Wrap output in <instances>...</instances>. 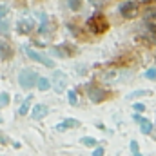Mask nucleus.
Instances as JSON below:
<instances>
[{
    "instance_id": "nucleus-1",
    "label": "nucleus",
    "mask_w": 156,
    "mask_h": 156,
    "mask_svg": "<svg viewBox=\"0 0 156 156\" xmlns=\"http://www.w3.org/2000/svg\"><path fill=\"white\" fill-rule=\"evenodd\" d=\"M87 27H89L94 35H102V33L107 31L109 24H107V20H105L104 15H93V16L87 20Z\"/></svg>"
},
{
    "instance_id": "nucleus-2",
    "label": "nucleus",
    "mask_w": 156,
    "mask_h": 156,
    "mask_svg": "<svg viewBox=\"0 0 156 156\" xmlns=\"http://www.w3.org/2000/svg\"><path fill=\"white\" fill-rule=\"evenodd\" d=\"M37 80H38V75H37V71H33V69H22L20 71V75H18V83H20V87H24V89H31L35 83H37Z\"/></svg>"
},
{
    "instance_id": "nucleus-3",
    "label": "nucleus",
    "mask_w": 156,
    "mask_h": 156,
    "mask_svg": "<svg viewBox=\"0 0 156 156\" xmlns=\"http://www.w3.org/2000/svg\"><path fill=\"white\" fill-rule=\"evenodd\" d=\"M26 49V53H27V56L31 58V60H35V62H38L42 66H45V67H56L55 66V60H51L49 56H45L44 53H38V51H35V49H31V47H24Z\"/></svg>"
},
{
    "instance_id": "nucleus-4",
    "label": "nucleus",
    "mask_w": 156,
    "mask_h": 156,
    "mask_svg": "<svg viewBox=\"0 0 156 156\" xmlns=\"http://www.w3.org/2000/svg\"><path fill=\"white\" fill-rule=\"evenodd\" d=\"M66 85H67V76L62 71H55L53 78H51V87H55L56 93H64Z\"/></svg>"
},
{
    "instance_id": "nucleus-5",
    "label": "nucleus",
    "mask_w": 156,
    "mask_h": 156,
    "mask_svg": "<svg viewBox=\"0 0 156 156\" xmlns=\"http://www.w3.org/2000/svg\"><path fill=\"white\" fill-rule=\"evenodd\" d=\"M118 11H120V15H122L123 18H133V16L136 15V11H138V4L133 2V0H127V2H123V4H120Z\"/></svg>"
},
{
    "instance_id": "nucleus-6",
    "label": "nucleus",
    "mask_w": 156,
    "mask_h": 156,
    "mask_svg": "<svg viewBox=\"0 0 156 156\" xmlns=\"http://www.w3.org/2000/svg\"><path fill=\"white\" fill-rule=\"evenodd\" d=\"M89 100L93 102V104H100V102H104L105 98H107V93L102 89V87H96V85H93V87H89Z\"/></svg>"
},
{
    "instance_id": "nucleus-7",
    "label": "nucleus",
    "mask_w": 156,
    "mask_h": 156,
    "mask_svg": "<svg viewBox=\"0 0 156 156\" xmlns=\"http://www.w3.org/2000/svg\"><path fill=\"white\" fill-rule=\"evenodd\" d=\"M144 22L151 31H156V7H147L144 13Z\"/></svg>"
},
{
    "instance_id": "nucleus-8",
    "label": "nucleus",
    "mask_w": 156,
    "mask_h": 156,
    "mask_svg": "<svg viewBox=\"0 0 156 156\" xmlns=\"http://www.w3.org/2000/svg\"><path fill=\"white\" fill-rule=\"evenodd\" d=\"M16 29H18L20 35H27V33H31V31L35 29V22H33L31 18H22V20H18Z\"/></svg>"
},
{
    "instance_id": "nucleus-9",
    "label": "nucleus",
    "mask_w": 156,
    "mask_h": 156,
    "mask_svg": "<svg viewBox=\"0 0 156 156\" xmlns=\"http://www.w3.org/2000/svg\"><path fill=\"white\" fill-rule=\"evenodd\" d=\"M31 111V116L33 120H42V118L47 116V113H49V107L45 105V104H37L33 109H29Z\"/></svg>"
},
{
    "instance_id": "nucleus-10",
    "label": "nucleus",
    "mask_w": 156,
    "mask_h": 156,
    "mask_svg": "<svg viewBox=\"0 0 156 156\" xmlns=\"http://www.w3.org/2000/svg\"><path fill=\"white\" fill-rule=\"evenodd\" d=\"M13 56V49H11V45L5 42V40L0 38V58L2 60H7V58H11Z\"/></svg>"
},
{
    "instance_id": "nucleus-11",
    "label": "nucleus",
    "mask_w": 156,
    "mask_h": 156,
    "mask_svg": "<svg viewBox=\"0 0 156 156\" xmlns=\"http://www.w3.org/2000/svg\"><path fill=\"white\" fill-rule=\"evenodd\" d=\"M76 125H80L78 120H75V118H67V120H64L62 123L56 125V131H66V129H69V127H76Z\"/></svg>"
},
{
    "instance_id": "nucleus-12",
    "label": "nucleus",
    "mask_w": 156,
    "mask_h": 156,
    "mask_svg": "<svg viewBox=\"0 0 156 156\" xmlns=\"http://www.w3.org/2000/svg\"><path fill=\"white\" fill-rule=\"evenodd\" d=\"M138 96H153V91H149V89H138V91L129 93V94L125 96V100H134V98H138Z\"/></svg>"
},
{
    "instance_id": "nucleus-13",
    "label": "nucleus",
    "mask_w": 156,
    "mask_h": 156,
    "mask_svg": "<svg viewBox=\"0 0 156 156\" xmlns=\"http://www.w3.org/2000/svg\"><path fill=\"white\" fill-rule=\"evenodd\" d=\"M31 100H33V96H27V98L20 104V107H18V115H20V116H24V115L29 113V109H31Z\"/></svg>"
},
{
    "instance_id": "nucleus-14",
    "label": "nucleus",
    "mask_w": 156,
    "mask_h": 156,
    "mask_svg": "<svg viewBox=\"0 0 156 156\" xmlns=\"http://www.w3.org/2000/svg\"><path fill=\"white\" fill-rule=\"evenodd\" d=\"M53 53H55L56 56H60V58H67V56L73 55V53H69V47H67V45H58V47L53 49Z\"/></svg>"
},
{
    "instance_id": "nucleus-15",
    "label": "nucleus",
    "mask_w": 156,
    "mask_h": 156,
    "mask_svg": "<svg viewBox=\"0 0 156 156\" xmlns=\"http://www.w3.org/2000/svg\"><path fill=\"white\" fill-rule=\"evenodd\" d=\"M138 123H140V129H142V133H144V134H149V133L153 131V123H151V120H145V118H142Z\"/></svg>"
},
{
    "instance_id": "nucleus-16",
    "label": "nucleus",
    "mask_w": 156,
    "mask_h": 156,
    "mask_svg": "<svg viewBox=\"0 0 156 156\" xmlns=\"http://www.w3.org/2000/svg\"><path fill=\"white\" fill-rule=\"evenodd\" d=\"M37 85H38L40 91H47V89L51 87V80H49V78H40L38 76V80H37Z\"/></svg>"
},
{
    "instance_id": "nucleus-17",
    "label": "nucleus",
    "mask_w": 156,
    "mask_h": 156,
    "mask_svg": "<svg viewBox=\"0 0 156 156\" xmlns=\"http://www.w3.org/2000/svg\"><path fill=\"white\" fill-rule=\"evenodd\" d=\"M0 33H2V35H7V33H9V22H7L5 16L0 18Z\"/></svg>"
},
{
    "instance_id": "nucleus-18",
    "label": "nucleus",
    "mask_w": 156,
    "mask_h": 156,
    "mask_svg": "<svg viewBox=\"0 0 156 156\" xmlns=\"http://www.w3.org/2000/svg\"><path fill=\"white\" fill-rule=\"evenodd\" d=\"M82 144H83L85 147H94V145H96V138H93V136H83V138H82Z\"/></svg>"
},
{
    "instance_id": "nucleus-19",
    "label": "nucleus",
    "mask_w": 156,
    "mask_h": 156,
    "mask_svg": "<svg viewBox=\"0 0 156 156\" xmlns=\"http://www.w3.org/2000/svg\"><path fill=\"white\" fill-rule=\"evenodd\" d=\"M67 96H69V104H71V105H76V104H78L76 91H75V89H69V91H67Z\"/></svg>"
},
{
    "instance_id": "nucleus-20",
    "label": "nucleus",
    "mask_w": 156,
    "mask_h": 156,
    "mask_svg": "<svg viewBox=\"0 0 156 156\" xmlns=\"http://www.w3.org/2000/svg\"><path fill=\"white\" fill-rule=\"evenodd\" d=\"M9 102H11L9 94H7V93H0V107H5Z\"/></svg>"
},
{
    "instance_id": "nucleus-21",
    "label": "nucleus",
    "mask_w": 156,
    "mask_h": 156,
    "mask_svg": "<svg viewBox=\"0 0 156 156\" xmlns=\"http://www.w3.org/2000/svg\"><path fill=\"white\" fill-rule=\"evenodd\" d=\"M129 147H131V153H133V154H140V145H138L136 140H133V142L129 144Z\"/></svg>"
},
{
    "instance_id": "nucleus-22",
    "label": "nucleus",
    "mask_w": 156,
    "mask_h": 156,
    "mask_svg": "<svg viewBox=\"0 0 156 156\" xmlns=\"http://www.w3.org/2000/svg\"><path fill=\"white\" fill-rule=\"evenodd\" d=\"M67 4H69V7H71L73 11H78V9H80V5H82V2H80V0H67Z\"/></svg>"
},
{
    "instance_id": "nucleus-23",
    "label": "nucleus",
    "mask_w": 156,
    "mask_h": 156,
    "mask_svg": "<svg viewBox=\"0 0 156 156\" xmlns=\"http://www.w3.org/2000/svg\"><path fill=\"white\" fill-rule=\"evenodd\" d=\"M47 16L45 15H42V26H40V33H47Z\"/></svg>"
},
{
    "instance_id": "nucleus-24",
    "label": "nucleus",
    "mask_w": 156,
    "mask_h": 156,
    "mask_svg": "<svg viewBox=\"0 0 156 156\" xmlns=\"http://www.w3.org/2000/svg\"><path fill=\"white\" fill-rule=\"evenodd\" d=\"M7 13H9V7H7L5 4H0V18L7 16Z\"/></svg>"
},
{
    "instance_id": "nucleus-25",
    "label": "nucleus",
    "mask_w": 156,
    "mask_h": 156,
    "mask_svg": "<svg viewBox=\"0 0 156 156\" xmlns=\"http://www.w3.org/2000/svg\"><path fill=\"white\" fill-rule=\"evenodd\" d=\"M145 78H149V80H156V69H149V71L145 73Z\"/></svg>"
},
{
    "instance_id": "nucleus-26",
    "label": "nucleus",
    "mask_w": 156,
    "mask_h": 156,
    "mask_svg": "<svg viewBox=\"0 0 156 156\" xmlns=\"http://www.w3.org/2000/svg\"><path fill=\"white\" fill-rule=\"evenodd\" d=\"M134 111L136 113H142V111H145V105L144 104H134Z\"/></svg>"
},
{
    "instance_id": "nucleus-27",
    "label": "nucleus",
    "mask_w": 156,
    "mask_h": 156,
    "mask_svg": "<svg viewBox=\"0 0 156 156\" xmlns=\"http://www.w3.org/2000/svg\"><path fill=\"white\" fill-rule=\"evenodd\" d=\"M93 154H94V156H102V154H104V149H102V147H96V149L93 151Z\"/></svg>"
},
{
    "instance_id": "nucleus-28",
    "label": "nucleus",
    "mask_w": 156,
    "mask_h": 156,
    "mask_svg": "<svg viewBox=\"0 0 156 156\" xmlns=\"http://www.w3.org/2000/svg\"><path fill=\"white\" fill-rule=\"evenodd\" d=\"M89 2H91L93 5H100V0H89Z\"/></svg>"
},
{
    "instance_id": "nucleus-29",
    "label": "nucleus",
    "mask_w": 156,
    "mask_h": 156,
    "mask_svg": "<svg viewBox=\"0 0 156 156\" xmlns=\"http://www.w3.org/2000/svg\"><path fill=\"white\" fill-rule=\"evenodd\" d=\"M153 42L156 44V31H153Z\"/></svg>"
}]
</instances>
